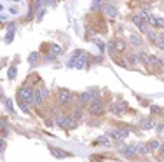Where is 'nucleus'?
<instances>
[{
  "label": "nucleus",
  "mask_w": 164,
  "mask_h": 162,
  "mask_svg": "<svg viewBox=\"0 0 164 162\" xmlns=\"http://www.w3.org/2000/svg\"><path fill=\"white\" fill-rule=\"evenodd\" d=\"M87 61H89V54L86 51H75L68 65L73 66V68H77V70H84L87 66Z\"/></svg>",
  "instance_id": "f257e3e1"
},
{
  "label": "nucleus",
  "mask_w": 164,
  "mask_h": 162,
  "mask_svg": "<svg viewBox=\"0 0 164 162\" xmlns=\"http://www.w3.org/2000/svg\"><path fill=\"white\" fill-rule=\"evenodd\" d=\"M89 113L94 115V117H100V115H103V113H105V107H103V103H101V99H100V98H98V99H94V101L91 103Z\"/></svg>",
  "instance_id": "f03ea898"
},
{
  "label": "nucleus",
  "mask_w": 164,
  "mask_h": 162,
  "mask_svg": "<svg viewBox=\"0 0 164 162\" xmlns=\"http://www.w3.org/2000/svg\"><path fill=\"white\" fill-rule=\"evenodd\" d=\"M18 99H23V101H26L30 105L32 99H33V91L30 89V87H21L18 91Z\"/></svg>",
  "instance_id": "7ed1b4c3"
},
{
  "label": "nucleus",
  "mask_w": 164,
  "mask_h": 162,
  "mask_svg": "<svg viewBox=\"0 0 164 162\" xmlns=\"http://www.w3.org/2000/svg\"><path fill=\"white\" fill-rule=\"evenodd\" d=\"M126 110H128V103H126V101H115V103L110 107V112H112L113 115L126 113Z\"/></svg>",
  "instance_id": "20e7f679"
},
{
  "label": "nucleus",
  "mask_w": 164,
  "mask_h": 162,
  "mask_svg": "<svg viewBox=\"0 0 164 162\" xmlns=\"http://www.w3.org/2000/svg\"><path fill=\"white\" fill-rule=\"evenodd\" d=\"M110 136L115 138V140H119V141H122V140H126L129 136V131L128 129H122V127H117V129H112L110 131Z\"/></svg>",
  "instance_id": "39448f33"
},
{
  "label": "nucleus",
  "mask_w": 164,
  "mask_h": 162,
  "mask_svg": "<svg viewBox=\"0 0 164 162\" xmlns=\"http://www.w3.org/2000/svg\"><path fill=\"white\" fill-rule=\"evenodd\" d=\"M58 101H59V105H70L72 103V94H70V91L66 89H61L59 91V94H58Z\"/></svg>",
  "instance_id": "423d86ee"
},
{
  "label": "nucleus",
  "mask_w": 164,
  "mask_h": 162,
  "mask_svg": "<svg viewBox=\"0 0 164 162\" xmlns=\"http://www.w3.org/2000/svg\"><path fill=\"white\" fill-rule=\"evenodd\" d=\"M94 99H98V98H94V94H92L91 91H87V92H82L80 96H79V107H82V105H86V103H91Z\"/></svg>",
  "instance_id": "0eeeda50"
},
{
  "label": "nucleus",
  "mask_w": 164,
  "mask_h": 162,
  "mask_svg": "<svg viewBox=\"0 0 164 162\" xmlns=\"http://www.w3.org/2000/svg\"><path fill=\"white\" fill-rule=\"evenodd\" d=\"M49 152L54 155L56 159H65V157H70V153H68V152H65V150H61V148H56V146H49Z\"/></svg>",
  "instance_id": "6e6552de"
},
{
  "label": "nucleus",
  "mask_w": 164,
  "mask_h": 162,
  "mask_svg": "<svg viewBox=\"0 0 164 162\" xmlns=\"http://www.w3.org/2000/svg\"><path fill=\"white\" fill-rule=\"evenodd\" d=\"M131 19H133V23H134V24H136V26H138L142 32H147V23H145V19L142 18L140 14H134Z\"/></svg>",
  "instance_id": "1a4fd4ad"
},
{
  "label": "nucleus",
  "mask_w": 164,
  "mask_h": 162,
  "mask_svg": "<svg viewBox=\"0 0 164 162\" xmlns=\"http://www.w3.org/2000/svg\"><path fill=\"white\" fill-rule=\"evenodd\" d=\"M148 61H150V66L152 68H161L164 63L161 58H157V56H154V54H148Z\"/></svg>",
  "instance_id": "9d476101"
},
{
  "label": "nucleus",
  "mask_w": 164,
  "mask_h": 162,
  "mask_svg": "<svg viewBox=\"0 0 164 162\" xmlns=\"http://www.w3.org/2000/svg\"><path fill=\"white\" fill-rule=\"evenodd\" d=\"M7 28H9V32H7V35H5V42L11 44L12 38H14V33H16V24H14V23H9Z\"/></svg>",
  "instance_id": "9b49d317"
},
{
  "label": "nucleus",
  "mask_w": 164,
  "mask_h": 162,
  "mask_svg": "<svg viewBox=\"0 0 164 162\" xmlns=\"http://www.w3.org/2000/svg\"><path fill=\"white\" fill-rule=\"evenodd\" d=\"M101 11H103L107 16H110V18H115V16L119 14V11H117L113 5H103V7H101Z\"/></svg>",
  "instance_id": "f8f14e48"
},
{
  "label": "nucleus",
  "mask_w": 164,
  "mask_h": 162,
  "mask_svg": "<svg viewBox=\"0 0 164 162\" xmlns=\"http://www.w3.org/2000/svg\"><path fill=\"white\" fill-rule=\"evenodd\" d=\"M112 45H113V49H115V51H119V53H122V51L126 49V44H124V42H122L121 38L113 40V42H112Z\"/></svg>",
  "instance_id": "ddd939ff"
},
{
  "label": "nucleus",
  "mask_w": 164,
  "mask_h": 162,
  "mask_svg": "<svg viewBox=\"0 0 164 162\" xmlns=\"http://www.w3.org/2000/svg\"><path fill=\"white\" fill-rule=\"evenodd\" d=\"M134 153H138V146H134V145H128V146H126V150H124V155H126V157H133Z\"/></svg>",
  "instance_id": "4468645a"
},
{
  "label": "nucleus",
  "mask_w": 164,
  "mask_h": 162,
  "mask_svg": "<svg viewBox=\"0 0 164 162\" xmlns=\"http://www.w3.org/2000/svg\"><path fill=\"white\" fill-rule=\"evenodd\" d=\"M44 101V96H42V92H40V89L35 91L33 92V99H32V105H40Z\"/></svg>",
  "instance_id": "2eb2a0df"
},
{
  "label": "nucleus",
  "mask_w": 164,
  "mask_h": 162,
  "mask_svg": "<svg viewBox=\"0 0 164 162\" xmlns=\"http://www.w3.org/2000/svg\"><path fill=\"white\" fill-rule=\"evenodd\" d=\"M56 124L59 127H66L68 126V117H63V115H59L58 119H56Z\"/></svg>",
  "instance_id": "dca6fc26"
},
{
  "label": "nucleus",
  "mask_w": 164,
  "mask_h": 162,
  "mask_svg": "<svg viewBox=\"0 0 164 162\" xmlns=\"http://www.w3.org/2000/svg\"><path fill=\"white\" fill-rule=\"evenodd\" d=\"M148 152H150V145H145V143L138 145V153H142V155H147Z\"/></svg>",
  "instance_id": "f3484780"
},
{
  "label": "nucleus",
  "mask_w": 164,
  "mask_h": 162,
  "mask_svg": "<svg viewBox=\"0 0 164 162\" xmlns=\"http://www.w3.org/2000/svg\"><path fill=\"white\" fill-rule=\"evenodd\" d=\"M129 42H131V45H142V38H140V35H131L129 37Z\"/></svg>",
  "instance_id": "a211bd4d"
},
{
  "label": "nucleus",
  "mask_w": 164,
  "mask_h": 162,
  "mask_svg": "<svg viewBox=\"0 0 164 162\" xmlns=\"http://www.w3.org/2000/svg\"><path fill=\"white\" fill-rule=\"evenodd\" d=\"M140 126H142V129H152V126H154V122H152L150 119H143V120L140 122Z\"/></svg>",
  "instance_id": "6ab92c4d"
},
{
  "label": "nucleus",
  "mask_w": 164,
  "mask_h": 162,
  "mask_svg": "<svg viewBox=\"0 0 164 162\" xmlns=\"http://www.w3.org/2000/svg\"><path fill=\"white\" fill-rule=\"evenodd\" d=\"M94 145H105V146H110V140L107 138V136H101V138H98V140L94 141Z\"/></svg>",
  "instance_id": "aec40b11"
},
{
  "label": "nucleus",
  "mask_w": 164,
  "mask_h": 162,
  "mask_svg": "<svg viewBox=\"0 0 164 162\" xmlns=\"http://www.w3.org/2000/svg\"><path fill=\"white\" fill-rule=\"evenodd\" d=\"M49 49H51V56H59V54H61V47L56 45V44H53Z\"/></svg>",
  "instance_id": "412c9836"
},
{
  "label": "nucleus",
  "mask_w": 164,
  "mask_h": 162,
  "mask_svg": "<svg viewBox=\"0 0 164 162\" xmlns=\"http://www.w3.org/2000/svg\"><path fill=\"white\" fill-rule=\"evenodd\" d=\"M18 105H19V108H21V112H28V103H26V101L18 99Z\"/></svg>",
  "instance_id": "4be33fe9"
},
{
  "label": "nucleus",
  "mask_w": 164,
  "mask_h": 162,
  "mask_svg": "<svg viewBox=\"0 0 164 162\" xmlns=\"http://www.w3.org/2000/svg\"><path fill=\"white\" fill-rule=\"evenodd\" d=\"M101 7V0H92V4H91V11H98Z\"/></svg>",
  "instance_id": "5701e85b"
},
{
  "label": "nucleus",
  "mask_w": 164,
  "mask_h": 162,
  "mask_svg": "<svg viewBox=\"0 0 164 162\" xmlns=\"http://www.w3.org/2000/svg\"><path fill=\"white\" fill-rule=\"evenodd\" d=\"M80 117H82V107L73 110V119H80Z\"/></svg>",
  "instance_id": "b1692460"
},
{
  "label": "nucleus",
  "mask_w": 164,
  "mask_h": 162,
  "mask_svg": "<svg viewBox=\"0 0 164 162\" xmlns=\"http://www.w3.org/2000/svg\"><path fill=\"white\" fill-rule=\"evenodd\" d=\"M7 75H9V78H11V80H14V78H16V68H14V66H11V68H9V72H7Z\"/></svg>",
  "instance_id": "393cba45"
},
{
  "label": "nucleus",
  "mask_w": 164,
  "mask_h": 162,
  "mask_svg": "<svg viewBox=\"0 0 164 162\" xmlns=\"http://www.w3.org/2000/svg\"><path fill=\"white\" fill-rule=\"evenodd\" d=\"M140 59H142V63H143V65L150 66V61H148V54H140Z\"/></svg>",
  "instance_id": "a878e982"
},
{
  "label": "nucleus",
  "mask_w": 164,
  "mask_h": 162,
  "mask_svg": "<svg viewBox=\"0 0 164 162\" xmlns=\"http://www.w3.org/2000/svg\"><path fill=\"white\" fill-rule=\"evenodd\" d=\"M66 127H68V129H75V127H77V119H73V117L68 119V126Z\"/></svg>",
  "instance_id": "bb28decb"
},
{
  "label": "nucleus",
  "mask_w": 164,
  "mask_h": 162,
  "mask_svg": "<svg viewBox=\"0 0 164 162\" xmlns=\"http://www.w3.org/2000/svg\"><path fill=\"white\" fill-rule=\"evenodd\" d=\"M157 45H159L161 49H164V33L159 35V38H157Z\"/></svg>",
  "instance_id": "cd10ccee"
},
{
  "label": "nucleus",
  "mask_w": 164,
  "mask_h": 162,
  "mask_svg": "<svg viewBox=\"0 0 164 162\" xmlns=\"http://www.w3.org/2000/svg\"><path fill=\"white\" fill-rule=\"evenodd\" d=\"M138 59H140V58H138L136 54H131V56H129V63H131V65H136Z\"/></svg>",
  "instance_id": "c85d7f7f"
},
{
  "label": "nucleus",
  "mask_w": 164,
  "mask_h": 162,
  "mask_svg": "<svg viewBox=\"0 0 164 162\" xmlns=\"http://www.w3.org/2000/svg\"><path fill=\"white\" fill-rule=\"evenodd\" d=\"M4 105L7 108V112H12V103H11V99H4Z\"/></svg>",
  "instance_id": "c756f323"
},
{
  "label": "nucleus",
  "mask_w": 164,
  "mask_h": 162,
  "mask_svg": "<svg viewBox=\"0 0 164 162\" xmlns=\"http://www.w3.org/2000/svg\"><path fill=\"white\" fill-rule=\"evenodd\" d=\"M148 23H150L152 26H155V28H157V18H155V16H152V14H150V18H148Z\"/></svg>",
  "instance_id": "7c9ffc66"
},
{
  "label": "nucleus",
  "mask_w": 164,
  "mask_h": 162,
  "mask_svg": "<svg viewBox=\"0 0 164 162\" xmlns=\"http://www.w3.org/2000/svg\"><path fill=\"white\" fill-rule=\"evenodd\" d=\"M159 148H161L159 141H150V150H159Z\"/></svg>",
  "instance_id": "2f4dec72"
},
{
  "label": "nucleus",
  "mask_w": 164,
  "mask_h": 162,
  "mask_svg": "<svg viewBox=\"0 0 164 162\" xmlns=\"http://www.w3.org/2000/svg\"><path fill=\"white\" fill-rule=\"evenodd\" d=\"M150 112H152L154 115H155V113H161V110H159V107H155V105H152V107H150Z\"/></svg>",
  "instance_id": "473e14b6"
},
{
  "label": "nucleus",
  "mask_w": 164,
  "mask_h": 162,
  "mask_svg": "<svg viewBox=\"0 0 164 162\" xmlns=\"http://www.w3.org/2000/svg\"><path fill=\"white\" fill-rule=\"evenodd\" d=\"M33 9H42V0H35V4H33Z\"/></svg>",
  "instance_id": "72a5a7b5"
},
{
  "label": "nucleus",
  "mask_w": 164,
  "mask_h": 162,
  "mask_svg": "<svg viewBox=\"0 0 164 162\" xmlns=\"http://www.w3.org/2000/svg\"><path fill=\"white\" fill-rule=\"evenodd\" d=\"M147 35H148V38H150V40H157V38H159V35H155L154 32H148Z\"/></svg>",
  "instance_id": "f704fd0d"
},
{
  "label": "nucleus",
  "mask_w": 164,
  "mask_h": 162,
  "mask_svg": "<svg viewBox=\"0 0 164 162\" xmlns=\"http://www.w3.org/2000/svg\"><path fill=\"white\" fill-rule=\"evenodd\" d=\"M140 16H142V18L145 19V21H148V18H150V14H148L147 11H142V12H140Z\"/></svg>",
  "instance_id": "c9c22d12"
},
{
  "label": "nucleus",
  "mask_w": 164,
  "mask_h": 162,
  "mask_svg": "<svg viewBox=\"0 0 164 162\" xmlns=\"http://www.w3.org/2000/svg\"><path fill=\"white\" fill-rule=\"evenodd\" d=\"M157 28H164V18H157Z\"/></svg>",
  "instance_id": "e433bc0d"
},
{
  "label": "nucleus",
  "mask_w": 164,
  "mask_h": 162,
  "mask_svg": "<svg viewBox=\"0 0 164 162\" xmlns=\"http://www.w3.org/2000/svg\"><path fill=\"white\" fill-rule=\"evenodd\" d=\"M40 92H42V96H44V99H46V98L49 96V91L46 89V87H40Z\"/></svg>",
  "instance_id": "4c0bfd02"
},
{
  "label": "nucleus",
  "mask_w": 164,
  "mask_h": 162,
  "mask_svg": "<svg viewBox=\"0 0 164 162\" xmlns=\"http://www.w3.org/2000/svg\"><path fill=\"white\" fill-rule=\"evenodd\" d=\"M37 56H38V53H32V54H30V58H28V59H30V63H33V61H35Z\"/></svg>",
  "instance_id": "58836bf2"
},
{
  "label": "nucleus",
  "mask_w": 164,
  "mask_h": 162,
  "mask_svg": "<svg viewBox=\"0 0 164 162\" xmlns=\"http://www.w3.org/2000/svg\"><path fill=\"white\" fill-rule=\"evenodd\" d=\"M126 146H128V145H124V143H119V145H117V148H119V152H122V153H124V150H126Z\"/></svg>",
  "instance_id": "ea45409f"
},
{
  "label": "nucleus",
  "mask_w": 164,
  "mask_h": 162,
  "mask_svg": "<svg viewBox=\"0 0 164 162\" xmlns=\"http://www.w3.org/2000/svg\"><path fill=\"white\" fill-rule=\"evenodd\" d=\"M96 45H98V47H100V49H101V51H105V45H103V44H101V42H100V40H96Z\"/></svg>",
  "instance_id": "a19ab883"
},
{
  "label": "nucleus",
  "mask_w": 164,
  "mask_h": 162,
  "mask_svg": "<svg viewBox=\"0 0 164 162\" xmlns=\"http://www.w3.org/2000/svg\"><path fill=\"white\" fill-rule=\"evenodd\" d=\"M0 150H2V153L5 152V140H2V145H0Z\"/></svg>",
  "instance_id": "79ce46f5"
},
{
  "label": "nucleus",
  "mask_w": 164,
  "mask_h": 162,
  "mask_svg": "<svg viewBox=\"0 0 164 162\" xmlns=\"http://www.w3.org/2000/svg\"><path fill=\"white\" fill-rule=\"evenodd\" d=\"M44 12H46L44 9H40V11H38V19H42V18H44Z\"/></svg>",
  "instance_id": "37998d69"
},
{
  "label": "nucleus",
  "mask_w": 164,
  "mask_h": 162,
  "mask_svg": "<svg viewBox=\"0 0 164 162\" xmlns=\"http://www.w3.org/2000/svg\"><path fill=\"white\" fill-rule=\"evenodd\" d=\"M44 4H46V5H53V4H54V0H44Z\"/></svg>",
  "instance_id": "c03bdc74"
},
{
  "label": "nucleus",
  "mask_w": 164,
  "mask_h": 162,
  "mask_svg": "<svg viewBox=\"0 0 164 162\" xmlns=\"http://www.w3.org/2000/svg\"><path fill=\"white\" fill-rule=\"evenodd\" d=\"M164 129V124H157V132H161Z\"/></svg>",
  "instance_id": "a18cd8bd"
},
{
  "label": "nucleus",
  "mask_w": 164,
  "mask_h": 162,
  "mask_svg": "<svg viewBox=\"0 0 164 162\" xmlns=\"http://www.w3.org/2000/svg\"><path fill=\"white\" fill-rule=\"evenodd\" d=\"M0 19H2V21H5V19H7V14H5L4 11H2V16H0Z\"/></svg>",
  "instance_id": "49530a36"
},
{
  "label": "nucleus",
  "mask_w": 164,
  "mask_h": 162,
  "mask_svg": "<svg viewBox=\"0 0 164 162\" xmlns=\"http://www.w3.org/2000/svg\"><path fill=\"white\" fill-rule=\"evenodd\" d=\"M159 152H161V155H164V145H161V148H159Z\"/></svg>",
  "instance_id": "de8ad7c7"
},
{
  "label": "nucleus",
  "mask_w": 164,
  "mask_h": 162,
  "mask_svg": "<svg viewBox=\"0 0 164 162\" xmlns=\"http://www.w3.org/2000/svg\"><path fill=\"white\" fill-rule=\"evenodd\" d=\"M12 2H19V0H12Z\"/></svg>",
  "instance_id": "09e8293b"
}]
</instances>
